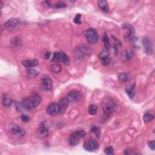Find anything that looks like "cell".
Segmentation results:
<instances>
[{"label": "cell", "instance_id": "obj_5", "mask_svg": "<svg viewBox=\"0 0 155 155\" xmlns=\"http://www.w3.org/2000/svg\"><path fill=\"white\" fill-rule=\"evenodd\" d=\"M52 61L56 63H59V62H63L65 64L69 65L70 61L69 56L63 52H55L54 53Z\"/></svg>", "mask_w": 155, "mask_h": 155}, {"label": "cell", "instance_id": "obj_7", "mask_svg": "<svg viewBox=\"0 0 155 155\" xmlns=\"http://www.w3.org/2000/svg\"><path fill=\"white\" fill-rule=\"evenodd\" d=\"M99 147L98 142L94 138H90L84 144V148L87 151H94L97 150Z\"/></svg>", "mask_w": 155, "mask_h": 155}, {"label": "cell", "instance_id": "obj_20", "mask_svg": "<svg viewBox=\"0 0 155 155\" xmlns=\"http://www.w3.org/2000/svg\"><path fill=\"white\" fill-rule=\"evenodd\" d=\"M127 94L130 99H132L135 94V84H133L128 86L126 89Z\"/></svg>", "mask_w": 155, "mask_h": 155}, {"label": "cell", "instance_id": "obj_38", "mask_svg": "<svg viewBox=\"0 0 155 155\" xmlns=\"http://www.w3.org/2000/svg\"><path fill=\"white\" fill-rule=\"evenodd\" d=\"M0 4H1V9L2 7H3V3H2V1H0Z\"/></svg>", "mask_w": 155, "mask_h": 155}, {"label": "cell", "instance_id": "obj_17", "mask_svg": "<svg viewBox=\"0 0 155 155\" xmlns=\"http://www.w3.org/2000/svg\"><path fill=\"white\" fill-rule=\"evenodd\" d=\"M133 50L130 49L125 50L122 54L121 59L123 61H124V62L128 61H130L133 58Z\"/></svg>", "mask_w": 155, "mask_h": 155}, {"label": "cell", "instance_id": "obj_32", "mask_svg": "<svg viewBox=\"0 0 155 155\" xmlns=\"http://www.w3.org/2000/svg\"><path fill=\"white\" fill-rule=\"evenodd\" d=\"M104 152L106 154L108 155H112L114 154V150L111 147H108L104 149Z\"/></svg>", "mask_w": 155, "mask_h": 155}, {"label": "cell", "instance_id": "obj_10", "mask_svg": "<svg viewBox=\"0 0 155 155\" xmlns=\"http://www.w3.org/2000/svg\"><path fill=\"white\" fill-rule=\"evenodd\" d=\"M46 112L50 116H56L59 113V106L56 103H51L49 105L46 109Z\"/></svg>", "mask_w": 155, "mask_h": 155}, {"label": "cell", "instance_id": "obj_28", "mask_svg": "<svg viewBox=\"0 0 155 155\" xmlns=\"http://www.w3.org/2000/svg\"><path fill=\"white\" fill-rule=\"evenodd\" d=\"M90 131L93 133H94L95 136L98 138H100V136H101V132H100V130H99V129L94 126H93L90 130Z\"/></svg>", "mask_w": 155, "mask_h": 155}, {"label": "cell", "instance_id": "obj_14", "mask_svg": "<svg viewBox=\"0 0 155 155\" xmlns=\"http://www.w3.org/2000/svg\"><path fill=\"white\" fill-rule=\"evenodd\" d=\"M39 64V61L37 59H27L22 62V64L26 68H32L36 67Z\"/></svg>", "mask_w": 155, "mask_h": 155}, {"label": "cell", "instance_id": "obj_25", "mask_svg": "<svg viewBox=\"0 0 155 155\" xmlns=\"http://www.w3.org/2000/svg\"><path fill=\"white\" fill-rule=\"evenodd\" d=\"M102 41H103V42H104V49L109 50L110 47V41H109V38L108 36L106 34H105L104 35V36H103Z\"/></svg>", "mask_w": 155, "mask_h": 155}, {"label": "cell", "instance_id": "obj_15", "mask_svg": "<svg viewBox=\"0 0 155 155\" xmlns=\"http://www.w3.org/2000/svg\"><path fill=\"white\" fill-rule=\"evenodd\" d=\"M102 109L103 111H104V115L106 116H109L115 110V106H113L112 104H110V103H106V104L103 105Z\"/></svg>", "mask_w": 155, "mask_h": 155}, {"label": "cell", "instance_id": "obj_36", "mask_svg": "<svg viewBox=\"0 0 155 155\" xmlns=\"http://www.w3.org/2000/svg\"><path fill=\"white\" fill-rule=\"evenodd\" d=\"M21 118L23 122H28L30 120V117L27 115H23Z\"/></svg>", "mask_w": 155, "mask_h": 155}, {"label": "cell", "instance_id": "obj_35", "mask_svg": "<svg viewBox=\"0 0 155 155\" xmlns=\"http://www.w3.org/2000/svg\"><path fill=\"white\" fill-rule=\"evenodd\" d=\"M148 145L149 148L151 150H154L155 149V144H154V141H150L148 143Z\"/></svg>", "mask_w": 155, "mask_h": 155}, {"label": "cell", "instance_id": "obj_22", "mask_svg": "<svg viewBox=\"0 0 155 155\" xmlns=\"http://www.w3.org/2000/svg\"><path fill=\"white\" fill-rule=\"evenodd\" d=\"M131 78V75L129 73H121L118 75V79L121 82L125 83L129 81Z\"/></svg>", "mask_w": 155, "mask_h": 155}, {"label": "cell", "instance_id": "obj_16", "mask_svg": "<svg viewBox=\"0 0 155 155\" xmlns=\"http://www.w3.org/2000/svg\"><path fill=\"white\" fill-rule=\"evenodd\" d=\"M19 21L17 19L11 18L9 19L4 24V27L7 29H13L16 27L19 24Z\"/></svg>", "mask_w": 155, "mask_h": 155}, {"label": "cell", "instance_id": "obj_19", "mask_svg": "<svg viewBox=\"0 0 155 155\" xmlns=\"http://www.w3.org/2000/svg\"><path fill=\"white\" fill-rule=\"evenodd\" d=\"M44 3L45 4V6H46L50 8H55V9H59V8H63L67 6L66 4L63 2H58L54 4H51L49 1H44Z\"/></svg>", "mask_w": 155, "mask_h": 155}, {"label": "cell", "instance_id": "obj_26", "mask_svg": "<svg viewBox=\"0 0 155 155\" xmlns=\"http://www.w3.org/2000/svg\"><path fill=\"white\" fill-rule=\"evenodd\" d=\"M51 70L55 74H58L61 70V66L58 63H55L51 66Z\"/></svg>", "mask_w": 155, "mask_h": 155}, {"label": "cell", "instance_id": "obj_4", "mask_svg": "<svg viewBox=\"0 0 155 155\" xmlns=\"http://www.w3.org/2000/svg\"><path fill=\"white\" fill-rule=\"evenodd\" d=\"M50 125L47 121H44L41 122L37 130L38 135L43 138H47L49 134Z\"/></svg>", "mask_w": 155, "mask_h": 155}, {"label": "cell", "instance_id": "obj_31", "mask_svg": "<svg viewBox=\"0 0 155 155\" xmlns=\"http://www.w3.org/2000/svg\"><path fill=\"white\" fill-rule=\"evenodd\" d=\"M121 43L118 39H115L114 44H113V48H114L115 50V52L116 54H118V50H119V47H121Z\"/></svg>", "mask_w": 155, "mask_h": 155}, {"label": "cell", "instance_id": "obj_12", "mask_svg": "<svg viewBox=\"0 0 155 155\" xmlns=\"http://www.w3.org/2000/svg\"><path fill=\"white\" fill-rule=\"evenodd\" d=\"M69 101L67 98H62L59 101V113L60 114H63L66 110H67L68 106L69 104Z\"/></svg>", "mask_w": 155, "mask_h": 155}, {"label": "cell", "instance_id": "obj_37", "mask_svg": "<svg viewBox=\"0 0 155 155\" xmlns=\"http://www.w3.org/2000/svg\"><path fill=\"white\" fill-rule=\"evenodd\" d=\"M50 55H51V54H50V52H47V53H46V54H45V58H46V59H49Z\"/></svg>", "mask_w": 155, "mask_h": 155}, {"label": "cell", "instance_id": "obj_6", "mask_svg": "<svg viewBox=\"0 0 155 155\" xmlns=\"http://www.w3.org/2000/svg\"><path fill=\"white\" fill-rule=\"evenodd\" d=\"M41 87L43 90L49 91L52 88V81L47 75H43L41 76Z\"/></svg>", "mask_w": 155, "mask_h": 155}, {"label": "cell", "instance_id": "obj_24", "mask_svg": "<svg viewBox=\"0 0 155 155\" xmlns=\"http://www.w3.org/2000/svg\"><path fill=\"white\" fill-rule=\"evenodd\" d=\"M97 111H98V107L95 104L90 105L88 109L89 113L91 115H95L97 113Z\"/></svg>", "mask_w": 155, "mask_h": 155}, {"label": "cell", "instance_id": "obj_27", "mask_svg": "<svg viewBox=\"0 0 155 155\" xmlns=\"http://www.w3.org/2000/svg\"><path fill=\"white\" fill-rule=\"evenodd\" d=\"M11 43L15 46L19 47L20 45L22 44V41L21 40V39L18 37H14L11 39Z\"/></svg>", "mask_w": 155, "mask_h": 155}, {"label": "cell", "instance_id": "obj_1", "mask_svg": "<svg viewBox=\"0 0 155 155\" xmlns=\"http://www.w3.org/2000/svg\"><path fill=\"white\" fill-rule=\"evenodd\" d=\"M41 98L36 92L33 93L29 98L23 99L21 103L26 110H32L38 107L40 104Z\"/></svg>", "mask_w": 155, "mask_h": 155}, {"label": "cell", "instance_id": "obj_9", "mask_svg": "<svg viewBox=\"0 0 155 155\" xmlns=\"http://www.w3.org/2000/svg\"><path fill=\"white\" fill-rule=\"evenodd\" d=\"M10 132L12 135L19 138L23 137L25 135L24 130L17 125H14L10 127Z\"/></svg>", "mask_w": 155, "mask_h": 155}, {"label": "cell", "instance_id": "obj_21", "mask_svg": "<svg viewBox=\"0 0 155 155\" xmlns=\"http://www.w3.org/2000/svg\"><path fill=\"white\" fill-rule=\"evenodd\" d=\"M12 99L9 95L3 94L2 98V104L6 107H9L12 104Z\"/></svg>", "mask_w": 155, "mask_h": 155}, {"label": "cell", "instance_id": "obj_34", "mask_svg": "<svg viewBox=\"0 0 155 155\" xmlns=\"http://www.w3.org/2000/svg\"><path fill=\"white\" fill-rule=\"evenodd\" d=\"M110 63V59L109 57L101 59V64L102 65L107 66L109 65Z\"/></svg>", "mask_w": 155, "mask_h": 155}, {"label": "cell", "instance_id": "obj_23", "mask_svg": "<svg viewBox=\"0 0 155 155\" xmlns=\"http://www.w3.org/2000/svg\"><path fill=\"white\" fill-rule=\"evenodd\" d=\"M38 75V71L35 69H29L27 70V76L29 78H35Z\"/></svg>", "mask_w": 155, "mask_h": 155}, {"label": "cell", "instance_id": "obj_13", "mask_svg": "<svg viewBox=\"0 0 155 155\" xmlns=\"http://www.w3.org/2000/svg\"><path fill=\"white\" fill-rule=\"evenodd\" d=\"M122 29L125 32V36L126 38H131L134 34V29L129 24H124L122 26Z\"/></svg>", "mask_w": 155, "mask_h": 155}, {"label": "cell", "instance_id": "obj_2", "mask_svg": "<svg viewBox=\"0 0 155 155\" xmlns=\"http://www.w3.org/2000/svg\"><path fill=\"white\" fill-rule=\"evenodd\" d=\"M86 135V133L84 130L76 131L72 134L69 137V142L71 146H75L79 143V140L83 138Z\"/></svg>", "mask_w": 155, "mask_h": 155}, {"label": "cell", "instance_id": "obj_11", "mask_svg": "<svg viewBox=\"0 0 155 155\" xmlns=\"http://www.w3.org/2000/svg\"><path fill=\"white\" fill-rule=\"evenodd\" d=\"M142 44L146 54L149 55H151L153 51L151 41L147 38H144L142 40Z\"/></svg>", "mask_w": 155, "mask_h": 155}, {"label": "cell", "instance_id": "obj_18", "mask_svg": "<svg viewBox=\"0 0 155 155\" xmlns=\"http://www.w3.org/2000/svg\"><path fill=\"white\" fill-rule=\"evenodd\" d=\"M98 7L103 13L107 14L109 12V9L108 6V3L106 1H104V0H100V1H98Z\"/></svg>", "mask_w": 155, "mask_h": 155}, {"label": "cell", "instance_id": "obj_33", "mask_svg": "<svg viewBox=\"0 0 155 155\" xmlns=\"http://www.w3.org/2000/svg\"><path fill=\"white\" fill-rule=\"evenodd\" d=\"M74 23L77 24H81L82 23L81 21V14H77L74 18Z\"/></svg>", "mask_w": 155, "mask_h": 155}, {"label": "cell", "instance_id": "obj_3", "mask_svg": "<svg viewBox=\"0 0 155 155\" xmlns=\"http://www.w3.org/2000/svg\"><path fill=\"white\" fill-rule=\"evenodd\" d=\"M85 36L90 44H95L99 39V35L95 29L90 28L85 32Z\"/></svg>", "mask_w": 155, "mask_h": 155}, {"label": "cell", "instance_id": "obj_29", "mask_svg": "<svg viewBox=\"0 0 155 155\" xmlns=\"http://www.w3.org/2000/svg\"><path fill=\"white\" fill-rule=\"evenodd\" d=\"M109 56V50L105 49L103 50L99 54V58L101 59L108 58Z\"/></svg>", "mask_w": 155, "mask_h": 155}, {"label": "cell", "instance_id": "obj_8", "mask_svg": "<svg viewBox=\"0 0 155 155\" xmlns=\"http://www.w3.org/2000/svg\"><path fill=\"white\" fill-rule=\"evenodd\" d=\"M67 98L70 102L76 103L81 99L82 95L79 91L77 90H72L69 93L67 96Z\"/></svg>", "mask_w": 155, "mask_h": 155}, {"label": "cell", "instance_id": "obj_30", "mask_svg": "<svg viewBox=\"0 0 155 155\" xmlns=\"http://www.w3.org/2000/svg\"><path fill=\"white\" fill-rule=\"evenodd\" d=\"M153 119H154L153 115L150 114V113H146V114L144 115V117H143L144 121L146 123H148V122H151Z\"/></svg>", "mask_w": 155, "mask_h": 155}]
</instances>
